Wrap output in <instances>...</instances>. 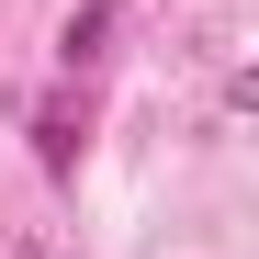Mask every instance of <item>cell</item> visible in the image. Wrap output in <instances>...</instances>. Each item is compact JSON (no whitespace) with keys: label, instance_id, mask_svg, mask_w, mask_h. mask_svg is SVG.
<instances>
[{"label":"cell","instance_id":"6da1fadb","mask_svg":"<svg viewBox=\"0 0 259 259\" xmlns=\"http://www.w3.org/2000/svg\"><path fill=\"white\" fill-rule=\"evenodd\" d=\"M79 147H91V124H79L68 102H46V113H34V158H46L57 181H68V169H79Z\"/></svg>","mask_w":259,"mask_h":259},{"label":"cell","instance_id":"7a4b0ae2","mask_svg":"<svg viewBox=\"0 0 259 259\" xmlns=\"http://www.w3.org/2000/svg\"><path fill=\"white\" fill-rule=\"evenodd\" d=\"M102 34H113V0H79L68 34H57V57H68V68H91V57H102Z\"/></svg>","mask_w":259,"mask_h":259},{"label":"cell","instance_id":"3957f363","mask_svg":"<svg viewBox=\"0 0 259 259\" xmlns=\"http://www.w3.org/2000/svg\"><path fill=\"white\" fill-rule=\"evenodd\" d=\"M23 259H46V248H23Z\"/></svg>","mask_w":259,"mask_h":259}]
</instances>
